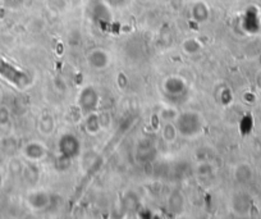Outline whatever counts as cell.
<instances>
[{
    "mask_svg": "<svg viewBox=\"0 0 261 219\" xmlns=\"http://www.w3.org/2000/svg\"><path fill=\"white\" fill-rule=\"evenodd\" d=\"M176 127L182 135L185 136H195L200 132L202 127V120L199 114L188 112V113L181 114L177 120Z\"/></svg>",
    "mask_w": 261,
    "mask_h": 219,
    "instance_id": "obj_1",
    "label": "cell"
},
{
    "mask_svg": "<svg viewBox=\"0 0 261 219\" xmlns=\"http://www.w3.org/2000/svg\"><path fill=\"white\" fill-rule=\"evenodd\" d=\"M0 77L7 80V82L15 85L16 87H25L29 82V76L22 72L21 69H17L12 64L7 63L6 60H0Z\"/></svg>",
    "mask_w": 261,
    "mask_h": 219,
    "instance_id": "obj_2",
    "label": "cell"
},
{
    "mask_svg": "<svg viewBox=\"0 0 261 219\" xmlns=\"http://www.w3.org/2000/svg\"><path fill=\"white\" fill-rule=\"evenodd\" d=\"M78 105L85 113H92L97 105V94L92 87H86L78 96Z\"/></svg>",
    "mask_w": 261,
    "mask_h": 219,
    "instance_id": "obj_3",
    "label": "cell"
},
{
    "mask_svg": "<svg viewBox=\"0 0 261 219\" xmlns=\"http://www.w3.org/2000/svg\"><path fill=\"white\" fill-rule=\"evenodd\" d=\"M60 151H62L63 157L67 158H73L76 155H78V151H80L81 145L78 143V140L76 139L72 135H67V136H63V139L60 140Z\"/></svg>",
    "mask_w": 261,
    "mask_h": 219,
    "instance_id": "obj_4",
    "label": "cell"
},
{
    "mask_svg": "<svg viewBox=\"0 0 261 219\" xmlns=\"http://www.w3.org/2000/svg\"><path fill=\"white\" fill-rule=\"evenodd\" d=\"M108 62L109 59L105 51L99 50V49H97V50H94L90 55H88V63L96 69L105 68V67L108 66Z\"/></svg>",
    "mask_w": 261,
    "mask_h": 219,
    "instance_id": "obj_5",
    "label": "cell"
},
{
    "mask_svg": "<svg viewBox=\"0 0 261 219\" xmlns=\"http://www.w3.org/2000/svg\"><path fill=\"white\" fill-rule=\"evenodd\" d=\"M23 154L26 158H29L30 160H39L45 155V150L43 146L37 143H31L29 145H26L23 149Z\"/></svg>",
    "mask_w": 261,
    "mask_h": 219,
    "instance_id": "obj_6",
    "label": "cell"
},
{
    "mask_svg": "<svg viewBox=\"0 0 261 219\" xmlns=\"http://www.w3.org/2000/svg\"><path fill=\"white\" fill-rule=\"evenodd\" d=\"M27 200L34 209H43L49 204V196L45 192H32Z\"/></svg>",
    "mask_w": 261,
    "mask_h": 219,
    "instance_id": "obj_7",
    "label": "cell"
},
{
    "mask_svg": "<svg viewBox=\"0 0 261 219\" xmlns=\"http://www.w3.org/2000/svg\"><path fill=\"white\" fill-rule=\"evenodd\" d=\"M171 135L173 137H176V128L171 125V123H168L167 126L164 127V131H163V136L167 141H173V139L171 137Z\"/></svg>",
    "mask_w": 261,
    "mask_h": 219,
    "instance_id": "obj_8",
    "label": "cell"
},
{
    "mask_svg": "<svg viewBox=\"0 0 261 219\" xmlns=\"http://www.w3.org/2000/svg\"><path fill=\"white\" fill-rule=\"evenodd\" d=\"M186 43L190 44V48L188 46H186L185 48V51L186 53H197V51H200V49H201V46H200V44L197 43V41L195 40V39H188Z\"/></svg>",
    "mask_w": 261,
    "mask_h": 219,
    "instance_id": "obj_9",
    "label": "cell"
},
{
    "mask_svg": "<svg viewBox=\"0 0 261 219\" xmlns=\"http://www.w3.org/2000/svg\"><path fill=\"white\" fill-rule=\"evenodd\" d=\"M9 120V113L7 108H0V123L4 125V123L8 122Z\"/></svg>",
    "mask_w": 261,
    "mask_h": 219,
    "instance_id": "obj_10",
    "label": "cell"
},
{
    "mask_svg": "<svg viewBox=\"0 0 261 219\" xmlns=\"http://www.w3.org/2000/svg\"><path fill=\"white\" fill-rule=\"evenodd\" d=\"M2 182H3V177H2V173H0V186H2Z\"/></svg>",
    "mask_w": 261,
    "mask_h": 219,
    "instance_id": "obj_11",
    "label": "cell"
}]
</instances>
